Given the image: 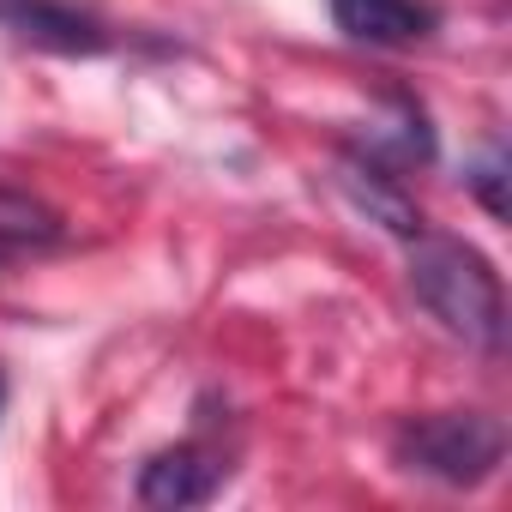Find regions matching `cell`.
Returning a JSON list of instances; mask_svg holds the SVG:
<instances>
[{
    "instance_id": "cell-1",
    "label": "cell",
    "mask_w": 512,
    "mask_h": 512,
    "mask_svg": "<svg viewBox=\"0 0 512 512\" xmlns=\"http://www.w3.org/2000/svg\"><path fill=\"white\" fill-rule=\"evenodd\" d=\"M410 296L428 308V320H440V332H452L470 350H500L506 338V290L500 272L488 266V253L458 241V235H410Z\"/></svg>"
},
{
    "instance_id": "cell-2",
    "label": "cell",
    "mask_w": 512,
    "mask_h": 512,
    "mask_svg": "<svg viewBox=\"0 0 512 512\" xmlns=\"http://www.w3.org/2000/svg\"><path fill=\"white\" fill-rule=\"evenodd\" d=\"M392 458L446 488H482L506 458V422L488 410H434L392 434Z\"/></svg>"
},
{
    "instance_id": "cell-3",
    "label": "cell",
    "mask_w": 512,
    "mask_h": 512,
    "mask_svg": "<svg viewBox=\"0 0 512 512\" xmlns=\"http://www.w3.org/2000/svg\"><path fill=\"white\" fill-rule=\"evenodd\" d=\"M0 25L13 37L55 49V55H103L115 37L97 13L73 7V0H0Z\"/></svg>"
},
{
    "instance_id": "cell-4",
    "label": "cell",
    "mask_w": 512,
    "mask_h": 512,
    "mask_svg": "<svg viewBox=\"0 0 512 512\" xmlns=\"http://www.w3.org/2000/svg\"><path fill=\"white\" fill-rule=\"evenodd\" d=\"M332 25L368 49H416L440 31L434 0H332Z\"/></svg>"
},
{
    "instance_id": "cell-5",
    "label": "cell",
    "mask_w": 512,
    "mask_h": 512,
    "mask_svg": "<svg viewBox=\"0 0 512 512\" xmlns=\"http://www.w3.org/2000/svg\"><path fill=\"white\" fill-rule=\"evenodd\" d=\"M223 470H229V464H223L211 446H199V440L163 446V452H151L145 470H139V500H145V506H205V500L217 494Z\"/></svg>"
},
{
    "instance_id": "cell-6",
    "label": "cell",
    "mask_w": 512,
    "mask_h": 512,
    "mask_svg": "<svg viewBox=\"0 0 512 512\" xmlns=\"http://www.w3.org/2000/svg\"><path fill=\"white\" fill-rule=\"evenodd\" d=\"M344 187H350V199H356L374 223H386L392 235H404V241H410V235L422 229V211L410 205V193L398 187V175H392L386 163H374V157H356V151H350V157H344Z\"/></svg>"
},
{
    "instance_id": "cell-7",
    "label": "cell",
    "mask_w": 512,
    "mask_h": 512,
    "mask_svg": "<svg viewBox=\"0 0 512 512\" xmlns=\"http://www.w3.org/2000/svg\"><path fill=\"white\" fill-rule=\"evenodd\" d=\"M61 241H67V223H61L55 205H43L25 187H0V260L43 253V247H61Z\"/></svg>"
},
{
    "instance_id": "cell-8",
    "label": "cell",
    "mask_w": 512,
    "mask_h": 512,
    "mask_svg": "<svg viewBox=\"0 0 512 512\" xmlns=\"http://www.w3.org/2000/svg\"><path fill=\"white\" fill-rule=\"evenodd\" d=\"M464 187L476 193V205H482L488 217H506V151L488 145V151L464 169Z\"/></svg>"
},
{
    "instance_id": "cell-9",
    "label": "cell",
    "mask_w": 512,
    "mask_h": 512,
    "mask_svg": "<svg viewBox=\"0 0 512 512\" xmlns=\"http://www.w3.org/2000/svg\"><path fill=\"white\" fill-rule=\"evenodd\" d=\"M0 404H7V374H0Z\"/></svg>"
}]
</instances>
